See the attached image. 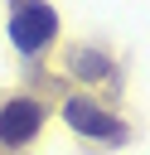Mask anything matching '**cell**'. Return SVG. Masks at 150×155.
I'll use <instances>...</instances> for the list:
<instances>
[{"instance_id": "1", "label": "cell", "mask_w": 150, "mask_h": 155, "mask_svg": "<svg viewBox=\"0 0 150 155\" xmlns=\"http://www.w3.org/2000/svg\"><path fill=\"white\" fill-rule=\"evenodd\" d=\"M44 121H48V107H44L39 97H29V92L0 97V150L29 145V140L44 131Z\"/></svg>"}, {"instance_id": "2", "label": "cell", "mask_w": 150, "mask_h": 155, "mask_svg": "<svg viewBox=\"0 0 150 155\" xmlns=\"http://www.w3.org/2000/svg\"><path fill=\"white\" fill-rule=\"evenodd\" d=\"M53 39H58V15H53V5H44V0H19V5L10 10V44H15L19 53H44Z\"/></svg>"}, {"instance_id": "3", "label": "cell", "mask_w": 150, "mask_h": 155, "mask_svg": "<svg viewBox=\"0 0 150 155\" xmlns=\"http://www.w3.org/2000/svg\"><path fill=\"white\" fill-rule=\"evenodd\" d=\"M63 121L77 131V136H92V140H126V126L102 107V102H92V97H68L63 102Z\"/></svg>"}, {"instance_id": "4", "label": "cell", "mask_w": 150, "mask_h": 155, "mask_svg": "<svg viewBox=\"0 0 150 155\" xmlns=\"http://www.w3.org/2000/svg\"><path fill=\"white\" fill-rule=\"evenodd\" d=\"M68 63H73V68H77V78H87V82H102V78H111V58H106V53L73 48V53H68Z\"/></svg>"}]
</instances>
